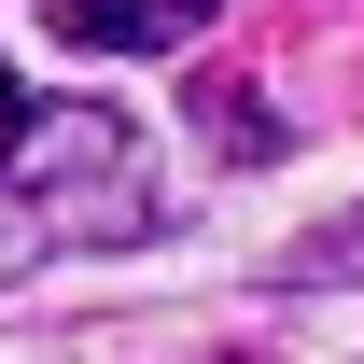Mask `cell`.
<instances>
[{
	"instance_id": "cell-1",
	"label": "cell",
	"mask_w": 364,
	"mask_h": 364,
	"mask_svg": "<svg viewBox=\"0 0 364 364\" xmlns=\"http://www.w3.org/2000/svg\"><path fill=\"white\" fill-rule=\"evenodd\" d=\"M85 238H154L140 127L98 98H14L0 112V267L14 252H85Z\"/></svg>"
},
{
	"instance_id": "cell-2",
	"label": "cell",
	"mask_w": 364,
	"mask_h": 364,
	"mask_svg": "<svg viewBox=\"0 0 364 364\" xmlns=\"http://www.w3.org/2000/svg\"><path fill=\"white\" fill-rule=\"evenodd\" d=\"M43 28L85 56H182L225 28V0H43Z\"/></svg>"
},
{
	"instance_id": "cell-3",
	"label": "cell",
	"mask_w": 364,
	"mask_h": 364,
	"mask_svg": "<svg viewBox=\"0 0 364 364\" xmlns=\"http://www.w3.org/2000/svg\"><path fill=\"white\" fill-rule=\"evenodd\" d=\"M280 280H294V294H336V280H364V210H336V225H309L294 252H280Z\"/></svg>"
},
{
	"instance_id": "cell-4",
	"label": "cell",
	"mask_w": 364,
	"mask_h": 364,
	"mask_svg": "<svg viewBox=\"0 0 364 364\" xmlns=\"http://www.w3.org/2000/svg\"><path fill=\"white\" fill-rule=\"evenodd\" d=\"M196 127H225V140H252V168H267V140H280L267 112H252V98H238V85H196Z\"/></svg>"
},
{
	"instance_id": "cell-5",
	"label": "cell",
	"mask_w": 364,
	"mask_h": 364,
	"mask_svg": "<svg viewBox=\"0 0 364 364\" xmlns=\"http://www.w3.org/2000/svg\"><path fill=\"white\" fill-rule=\"evenodd\" d=\"M0 112H14V85H0Z\"/></svg>"
}]
</instances>
